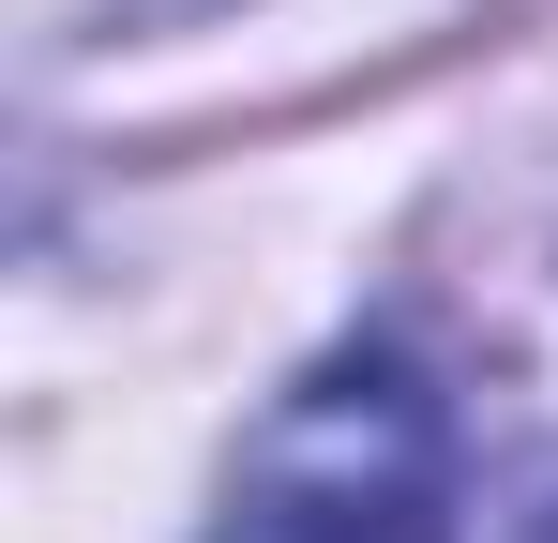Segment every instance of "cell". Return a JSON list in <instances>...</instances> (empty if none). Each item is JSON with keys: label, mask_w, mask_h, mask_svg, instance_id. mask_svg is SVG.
<instances>
[{"label": "cell", "mask_w": 558, "mask_h": 543, "mask_svg": "<svg viewBox=\"0 0 558 543\" xmlns=\"http://www.w3.org/2000/svg\"><path fill=\"white\" fill-rule=\"evenodd\" d=\"M211 543H453V408L423 362L332 348L227 468Z\"/></svg>", "instance_id": "cell-1"}]
</instances>
